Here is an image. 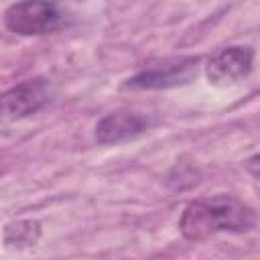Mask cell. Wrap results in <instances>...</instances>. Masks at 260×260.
<instances>
[{"label": "cell", "mask_w": 260, "mask_h": 260, "mask_svg": "<svg viewBox=\"0 0 260 260\" xmlns=\"http://www.w3.org/2000/svg\"><path fill=\"white\" fill-rule=\"evenodd\" d=\"M254 225V209L230 193L189 201L179 219L181 236L189 242H203L215 234H246Z\"/></svg>", "instance_id": "cell-1"}, {"label": "cell", "mask_w": 260, "mask_h": 260, "mask_svg": "<svg viewBox=\"0 0 260 260\" xmlns=\"http://www.w3.org/2000/svg\"><path fill=\"white\" fill-rule=\"evenodd\" d=\"M65 22L67 14L55 0H18L4 10V26L18 37L53 35Z\"/></svg>", "instance_id": "cell-2"}, {"label": "cell", "mask_w": 260, "mask_h": 260, "mask_svg": "<svg viewBox=\"0 0 260 260\" xmlns=\"http://www.w3.org/2000/svg\"><path fill=\"white\" fill-rule=\"evenodd\" d=\"M201 57L197 55H183L171 57L156 63L146 65L132 77H128L122 87L124 89H171L191 83L197 77Z\"/></svg>", "instance_id": "cell-3"}, {"label": "cell", "mask_w": 260, "mask_h": 260, "mask_svg": "<svg viewBox=\"0 0 260 260\" xmlns=\"http://www.w3.org/2000/svg\"><path fill=\"white\" fill-rule=\"evenodd\" d=\"M254 67V51L242 45L221 47L205 61V75L211 85L225 87L246 79Z\"/></svg>", "instance_id": "cell-4"}, {"label": "cell", "mask_w": 260, "mask_h": 260, "mask_svg": "<svg viewBox=\"0 0 260 260\" xmlns=\"http://www.w3.org/2000/svg\"><path fill=\"white\" fill-rule=\"evenodd\" d=\"M51 102V85L45 77L26 79L2 93V114L8 120H22L41 112Z\"/></svg>", "instance_id": "cell-5"}, {"label": "cell", "mask_w": 260, "mask_h": 260, "mask_svg": "<svg viewBox=\"0 0 260 260\" xmlns=\"http://www.w3.org/2000/svg\"><path fill=\"white\" fill-rule=\"evenodd\" d=\"M154 122L138 112H130V110H118V112H110L104 118L98 120L95 128H93V138L98 144H122L128 140H134L138 136H142L144 132H148V128Z\"/></svg>", "instance_id": "cell-6"}, {"label": "cell", "mask_w": 260, "mask_h": 260, "mask_svg": "<svg viewBox=\"0 0 260 260\" xmlns=\"http://www.w3.org/2000/svg\"><path fill=\"white\" fill-rule=\"evenodd\" d=\"M41 240V223L37 219H16L4 228V244L14 248L35 246Z\"/></svg>", "instance_id": "cell-7"}, {"label": "cell", "mask_w": 260, "mask_h": 260, "mask_svg": "<svg viewBox=\"0 0 260 260\" xmlns=\"http://www.w3.org/2000/svg\"><path fill=\"white\" fill-rule=\"evenodd\" d=\"M244 167H246V171H248L256 181H260V152L254 154V156H250V158L244 162Z\"/></svg>", "instance_id": "cell-8"}]
</instances>
